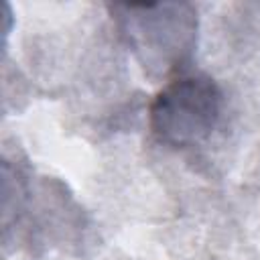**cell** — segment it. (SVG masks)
Masks as SVG:
<instances>
[{"mask_svg": "<svg viewBox=\"0 0 260 260\" xmlns=\"http://www.w3.org/2000/svg\"><path fill=\"white\" fill-rule=\"evenodd\" d=\"M120 35L150 77L187 71L197 37V12L187 2L110 4Z\"/></svg>", "mask_w": 260, "mask_h": 260, "instance_id": "cell-1", "label": "cell"}, {"mask_svg": "<svg viewBox=\"0 0 260 260\" xmlns=\"http://www.w3.org/2000/svg\"><path fill=\"white\" fill-rule=\"evenodd\" d=\"M223 93L207 73L183 71L165 81L148 106L152 136L171 148L201 146L217 128Z\"/></svg>", "mask_w": 260, "mask_h": 260, "instance_id": "cell-2", "label": "cell"}]
</instances>
